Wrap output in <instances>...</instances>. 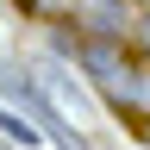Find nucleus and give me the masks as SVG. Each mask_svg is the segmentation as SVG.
Masks as SVG:
<instances>
[{"mask_svg":"<svg viewBox=\"0 0 150 150\" xmlns=\"http://www.w3.org/2000/svg\"><path fill=\"white\" fill-rule=\"evenodd\" d=\"M75 56H81V69H88V75H100L106 88H131V75H138V69H131V56H125L119 44H106V38H88Z\"/></svg>","mask_w":150,"mask_h":150,"instance_id":"obj_1","label":"nucleus"},{"mask_svg":"<svg viewBox=\"0 0 150 150\" xmlns=\"http://www.w3.org/2000/svg\"><path fill=\"white\" fill-rule=\"evenodd\" d=\"M0 125H6V138H19V144H38V131H31L25 119H13V112H6V119H0Z\"/></svg>","mask_w":150,"mask_h":150,"instance_id":"obj_2","label":"nucleus"},{"mask_svg":"<svg viewBox=\"0 0 150 150\" xmlns=\"http://www.w3.org/2000/svg\"><path fill=\"white\" fill-rule=\"evenodd\" d=\"M131 38H138V44L150 50V19H138V25H131Z\"/></svg>","mask_w":150,"mask_h":150,"instance_id":"obj_3","label":"nucleus"}]
</instances>
